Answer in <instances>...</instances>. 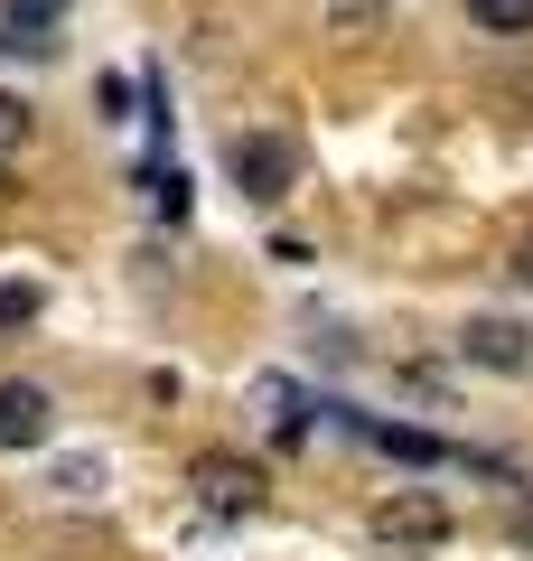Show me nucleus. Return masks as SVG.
<instances>
[{
	"label": "nucleus",
	"instance_id": "obj_4",
	"mask_svg": "<svg viewBox=\"0 0 533 561\" xmlns=\"http://www.w3.org/2000/svg\"><path fill=\"white\" fill-rule=\"evenodd\" d=\"M458 356L496 365V375H524V365H533V328L524 319H468V328H458Z\"/></svg>",
	"mask_w": 533,
	"mask_h": 561
},
{
	"label": "nucleus",
	"instance_id": "obj_6",
	"mask_svg": "<svg viewBox=\"0 0 533 561\" xmlns=\"http://www.w3.org/2000/svg\"><path fill=\"white\" fill-rule=\"evenodd\" d=\"M57 431V402L38 383H0V449H38Z\"/></svg>",
	"mask_w": 533,
	"mask_h": 561
},
{
	"label": "nucleus",
	"instance_id": "obj_3",
	"mask_svg": "<svg viewBox=\"0 0 533 561\" xmlns=\"http://www.w3.org/2000/svg\"><path fill=\"white\" fill-rule=\"evenodd\" d=\"M225 160H235V187H243L253 206H281V197H291V179H299V150H291L281 131H243Z\"/></svg>",
	"mask_w": 533,
	"mask_h": 561
},
{
	"label": "nucleus",
	"instance_id": "obj_5",
	"mask_svg": "<svg viewBox=\"0 0 533 561\" xmlns=\"http://www.w3.org/2000/svg\"><path fill=\"white\" fill-rule=\"evenodd\" d=\"M243 412H253V421H262V431H272V440H309V412H318V402H309V393H299V383H291V375H262V383H253V393H243Z\"/></svg>",
	"mask_w": 533,
	"mask_h": 561
},
{
	"label": "nucleus",
	"instance_id": "obj_14",
	"mask_svg": "<svg viewBox=\"0 0 533 561\" xmlns=\"http://www.w3.org/2000/svg\"><path fill=\"white\" fill-rule=\"evenodd\" d=\"M506 534H514V542H524V552H533V486H524V496H514V515H506Z\"/></svg>",
	"mask_w": 533,
	"mask_h": 561
},
{
	"label": "nucleus",
	"instance_id": "obj_10",
	"mask_svg": "<svg viewBox=\"0 0 533 561\" xmlns=\"http://www.w3.org/2000/svg\"><path fill=\"white\" fill-rule=\"evenodd\" d=\"M29 131H38V122H29V103H20V94H0V169L29 150Z\"/></svg>",
	"mask_w": 533,
	"mask_h": 561
},
{
	"label": "nucleus",
	"instance_id": "obj_13",
	"mask_svg": "<svg viewBox=\"0 0 533 561\" xmlns=\"http://www.w3.org/2000/svg\"><path fill=\"white\" fill-rule=\"evenodd\" d=\"M10 20H20V28H57L66 0H10Z\"/></svg>",
	"mask_w": 533,
	"mask_h": 561
},
{
	"label": "nucleus",
	"instance_id": "obj_11",
	"mask_svg": "<svg viewBox=\"0 0 533 561\" xmlns=\"http://www.w3.org/2000/svg\"><path fill=\"white\" fill-rule=\"evenodd\" d=\"M38 319V280H0V337Z\"/></svg>",
	"mask_w": 533,
	"mask_h": 561
},
{
	"label": "nucleus",
	"instance_id": "obj_8",
	"mask_svg": "<svg viewBox=\"0 0 533 561\" xmlns=\"http://www.w3.org/2000/svg\"><path fill=\"white\" fill-rule=\"evenodd\" d=\"M384 20H394L384 0H328V28H337V38H384Z\"/></svg>",
	"mask_w": 533,
	"mask_h": 561
},
{
	"label": "nucleus",
	"instance_id": "obj_12",
	"mask_svg": "<svg viewBox=\"0 0 533 561\" xmlns=\"http://www.w3.org/2000/svg\"><path fill=\"white\" fill-rule=\"evenodd\" d=\"M0 57H57V38H47V28H20V20H0Z\"/></svg>",
	"mask_w": 533,
	"mask_h": 561
},
{
	"label": "nucleus",
	"instance_id": "obj_15",
	"mask_svg": "<svg viewBox=\"0 0 533 561\" xmlns=\"http://www.w3.org/2000/svg\"><path fill=\"white\" fill-rule=\"evenodd\" d=\"M514 280H533V243H524V253H514Z\"/></svg>",
	"mask_w": 533,
	"mask_h": 561
},
{
	"label": "nucleus",
	"instance_id": "obj_1",
	"mask_svg": "<svg viewBox=\"0 0 533 561\" xmlns=\"http://www.w3.org/2000/svg\"><path fill=\"white\" fill-rule=\"evenodd\" d=\"M188 505H197L206 524H253V515H262V468H253V459H225V449H206V459L188 468Z\"/></svg>",
	"mask_w": 533,
	"mask_h": 561
},
{
	"label": "nucleus",
	"instance_id": "obj_9",
	"mask_svg": "<svg viewBox=\"0 0 533 561\" xmlns=\"http://www.w3.org/2000/svg\"><path fill=\"white\" fill-rule=\"evenodd\" d=\"M468 20L496 28V38H524V28H533V0H468Z\"/></svg>",
	"mask_w": 533,
	"mask_h": 561
},
{
	"label": "nucleus",
	"instance_id": "obj_7",
	"mask_svg": "<svg viewBox=\"0 0 533 561\" xmlns=\"http://www.w3.org/2000/svg\"><path fill=\"white\" fill-rule=\"evenodd\" d=\"M355 431H365V440H375L384 459H402V468H431V459H440V440H431V431H402V421H355Z\"/></svg>",
	"mask_w": 533,
	"mask_h": 561
},
{
	"label": "nucleus",
	"instance_id": "obj_2",
	"mask_svg": "<svg viewBox=\"0 0 533 561\" xmlns=\"http://www.w3.org/2000/svg\"><path fill=\"white\" fill-rule=\"evenodd\" d=\"M375 542L384 552H440V542H450V505H440L431 486H402V496L375 505Z\"/></svg>",
	"mask_w": 533,
	"mask_h": 561
}]
</instances>
